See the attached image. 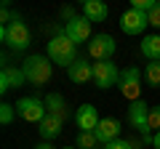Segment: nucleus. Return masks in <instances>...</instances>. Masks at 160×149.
<instances>
[{"mask_svg":"<svg viewBox=\"0 0 160 149\" xmlns=\"http://www.w3.org/2000/svg\"><path fill=\"white\" fill-rule=\"evenodd\" d=\"M46 56L51 59L53 64L64 67V69H69V67H72V64L80 59V56H78V46H75L67 35H64V29L48 40V53H46Z\"/></svg>","mask_w":160,"mask_h":149,"instance_id":"1","label":"nucleus"},{"mask_svg":"<svg viewBox=\"0 0 160 149\" xmlns=\"http://www.w3.org/2000/svg\"><path fill=\"white\" fill-rule=\"evenodd\" d=\"M22 72L24 77H27L29 85H46L48 80H51V74H53V61L48 56H43V53H32V56L24 59L22 64Z\"/></svg>","mask_w":160,"mask_h":149,"instance_id":"2","label":"nucleus"},{"mask_svg":"<svg viewBox=\"0 0 160 149\" xmlns=\"http://www.w3.org/2000/svg\"><path fill=\"white\" fill-rule=\"evenodd\" d=\"M0 40L11 51H27L32 43V35H29V27L22 22V16H16L8 27H0Z\"/></svg>","mask_w":160,"mask_h":149,"instance_id":"3","label":"nucleus"},{"mask_svg":"<svg viewBox=\"0 0 160 149\" xmlns=\"http://www.w3.org/2000/svg\"><path fill=\"white\" fill-rule=\"evenodd\" d=\"M118 88H120V96L128 99V101H142V72L136 67H126L120 72V80H118Z\"/></svg>","mask_w":160,"mask_h":149,"instance_id":"4","label":"nucleus"},{"mask_svg":"<svg viewBox=\"0 0 160 149\" xmlns=\"http://www.w3.org/2000/svg\"><path fill=\"white\" fill-rule=\"evenodd\" d=\"M16 115L27 123H38L40 125V123L46 120L48 109H46V101H40L38 96H24V99L16 101Z\"/></svg>","mask_w":160,"mask_h":149,"instance_id":"5","label":"nucleus"},{"mask_svg":"<svg viewBox=\"0 0 160 149\" xmlns=\"http://www.w3.org/2000/svg\"><path fill=\"white\" fill-rule=\"evenodd\" d=\"M128 123H131V128H136L139 133L144 136V144H152V136H149V107L147 101H133L131 107H128Z\"/></svg>","mask_w":160,"mask_h":149,"instance_id":"6","label":"nucleus"},{"mask_svg":"<svg viewBox=\"0 0 160 149\" xmlns=\"http://www.w3.org/2000/svg\"><path fill=\"white\" fill-rule=\"evenodd\" d=\"M118 80H120V69H118V64H115L112 59L93 64V85H96L99 91H107V88L118 85Z\"/></svg>","mask_w":160,"mask_h":149,"instance_id":"7","label":"nucleus"},{"mask_svg":"<svg viewBox=\"0 0 160 149\" xmlns=\"http://www.w3.org/2000/svg\"><path fill=\"white\" fill-rule=\"evenodd\" d=\"M115 37L112 35H93L91 43H88V56L96 59V61H109V59L115 56Z\"/></svg>","mask_w":160,"mask_h":149,"instance_id":"8","label":"nucleus"},{"mask_svg":"<svg viewBox=\"0 0 160 149\" xmlns=\"http://www.w3.org/2000/svg\"><path fill=\"white\" fill-rule=\"evenodd\" d=\"M64 35H67L69 40L75 43V46H80V43H91V22H88L86 16H75L69 24H64Z\"/></svg>","mask_w":160,"mask_h":149,"instance_id":"9","label":"nucleus"},{"mask_svg":"<svg viewBox=\"0 0 160 149\" xmlns=\"http://www.w3.org/2000/svg\"><path fill=\"white\" fill-rule=\"evenodd\" d=\"M147 24H149L147 13H142V11H133V8H128V11H123V16H120V29H123L126 35H131V37H136V35H142Z\"/></svg>","mask_w":160,"mask_h":149,"instance_id":"10","label":"nucleus"},{"mask_svg":"<svg viewBox=\"0 0 160 149\" xmlns=\"http://www.w3.org/2000/svg\"><path fill=\"white\" fill-rule=\"evenodd\" d=\"M99 123H102V117H99V112H96L93 104H80L78 107V112H75V125H78V131L93 133Z\"/></svg>","mask_w":160,"mask_h":149,"instance_id":"11","label":"nucleus"},{"mask_svg":"<svg viewBox=\"0 0 160 149\" xmlns=\"http://www.w3.org/2000/svg\"><path fill=\"white\" fill-rule=\"evenodd\" d=\"M120 133H123V125H120V120H115V117H102V123L96 125V131H93V136H96L99 144H112L120 138Z\"/></svg>","mask_w":160,"mask_h":149,"instance_id":"12","label":"nucleus"},{"mask_svg":"<svg viewBox=\"0 0 160 149\" xmlns=\"http://www.w3.org/2000/svg\"><path fill=\"white\" fill-rule=\"evenodd\" d=\"M27 85V77H24L22 67H3V72H0V93L6 96L8 91H13V88H22Z\"/></svg>","mask_w":160,"mask_h":149,"instance_id":"13","label":"nucleus"},{"mask_svg":"<svg viewBox=\"0 0 160 149\" xmlns=\"http://www.w3.org/2000/svg\"><path fill=\"white\" fill-rule=\"evenodd\" d=\"M67 77H69L72 83H78V85H83V83L93 80V64L88 61V59H83V56H80L78 61H75L72 67L67 69Z\"/></svg>","mask_w":160,"mask_h":149,"instance_id":"14","label":"nucleus"},{"mask_svg":"<svg viewBox=\"0 0 160 149\" xmlns=\"http://www.w3.org/2000/svg\"><path fill=\"white\" fill-rule=\"evenodd\" d=\"M46 109H48V115L59 117L62 123H64V120L69 117L67 101H64V96H62V93H48V96H46Z\"/></svg>","mask_w":160,"mask_h":149,"instance_id":"15","label":"nucleus"},{"mask_svg":"<svg viewBox=\"0 0 160 149\" xmlns=\"http://www.w3.org/2000/svg\"><path fill=\"white\" fill-rule=\"evenodd\" d=\"M83 16L88 19V22H104V19L109 16V8L104 6L102 0H86L83 3Z\"/></svg>","mask_w":160,"mask_h":149,"instance_id":"16","label":"nucleus"},{"mask_svg":"<svg viewBox=\"0 0 160 149\" xmlns=\"http://www.w3.org/2000/svg\"><path fill=\"white\" fill-rule=\"evenodd\" d=\"M62 128H64V123L59 120V117H53V115H46V120H43V123L38 125V133L43 136V141H51V138H59Z\"/></svg>","mask_w":160,"mask_h":149,"instance_id":"17","label":"nucleus"},{"mask_svg":"<svg viewBox=\"0 0 160 149\" xmlns=\"http://www.w3.org/2000/svg\"><path fill=\"white\" fill-rule=\"evenodd\" d=\"M142 53L149 59V61H160V35H144Z\"/></svg>","mask_w":160,"mask_h":149,"instance_id":"18","label":"nucleus"},{"mask_svg":"<svg viewBox=\"0 0 160 149\" xmlns=\"http://www.w3.org/2000/svg\"><path fill=\"white\" fill-rule=\"evenodd\" d=\"M144 80H147V85L160 88V61H149L144 67Z\"/></svg>","mask_w":160,"mask_h":149,"instance_id":"19","label":"nucleus"},{"mask_svg":"<svg viewBox=\"0 0 160 149\" xmlns=\"http://www.w3.org/2000/svg\"><path fill=\"white\" fill-rule=\"evenodd\" d=\"M75 147L78 149H96L99 141L93 133H86V131H78V138H75Z\"/></svg>","mask_w":160,"mask_h":149,"instance_id":"20","label":"nucleus"},{"mask_svg":"<svg viewBox=\"0 0 160 149\" xmlns=\"http://www.w3.org/2000/svg\"><path fill=\"white\" fill-rule=\"evenodd\" d=\"M13 120H16V104L3 101L0 104V123H3V125H11Z\"/></svg>","mask_w":160,"mask_h":149,"instance_id":"21","label":"nucleus"},{"mask_svg":"<svg viewBox=\"0 0 160 149\" xmlns=\"http://www.w3.org/2000/svg\"><path fill=\"white\" fill-rule=\"evenodd\" d=\"M155 3L158 0H131V8L133 11H142V13H149L155 8Z\"/></svg>","mask_w":160,"mask_h":149,"instance_id":"22","label":"nucleus"},{"mask_svg":"<svg viewBox=\"0 0 160 149\" xmlns=\"http://www.w3.org/2000/svg\"><path fill=\"white\" fill-rule=\"evenodd\" d=\"M149 131H160V107H149Z\"/></svg>","mask_w":160,"mask_h":149,"instance_id":"23","label":"nucleus"},{"mask_svg":"<svg viewBox=\"0 0 160 149\" xmlns=\"http://www.w3.org/2000/svg\"><path fill=\"white\" fill-rule=\"evenodd\" d=\"M147 19H149V24H152L155 29H160V0L155 3V8H152V11L147 13Z\"/></svg>","mask_w":160,"mask_h":149,"instance_id":"24","label":"nucleus"},{"mask_svg":"<svg viewBox=\"0 0 160 149\" xmlns=\"http://www.w3.org/2000/svg\"><path fill=\"white\" fill-rule=\"evenodd\" d=\"M104 149H133V144H131V141H126V138H118V141L107 144Z\"/></svg>","mask_w":160,"mask_h":149,"instance_id":"25","label":"nucleus"},{"mask_svg":"<svg viewBox=\"0 0 160 149\" xmlns=\"http://www.w3.org/2000/svg\"><path fill=\"white\" fill-rule=\"evenodd\" d=\"M59 16L64 19V24H69V22H72V19H75V8H72V6H64V8H62V13H59Z\"/></svg>","mask_w":160,"mask_h":149,"instance_id":"26","label":"nucleus"},{"mask_svg":"<svg viewBox=\"0 0 160 149\" xmlns=\"http://www.w3.org/2000/svg\"><path fill=\"white\" fill-rule=\"evenodd\" d=\"M35 149H56L53 144H48V141H40V144H35Z\"/></svg>","mask_w":160,"mask_h":149,"instance_id":"27","label":"nucleus"},{"mask_svg":"<svg viewBox=\"0 0 160 149\" xmlns=\"http://www.w3.org/2000/svg\"><path fill=\"white\" fill-rule=\"evenodd\" d=\"M152 147H155V149H160V131L152 136Z\"/></svg>","mask_w":160,"mask_h":149,"instance_id":"28","label":"nucleus"},{"mask_svg":"<svg viewBox=\"0 0 160 149\" xmlns=\"http://www.w3.org/2000/svg\"><path fill=\"white\" fill-rule=\"evenodd\" d=\"M62 149H78V147H62Z\"/></svg>","mask_w":160,"mask_h":149,"instance_id":"29","label":"nucleus"},{"mask_svg":"<svg viewBox=\"0 0 160 149\" xmlns=\"http://www.w3.org/2000/svg\"><path fill=\"white\" fill-rule=\"evenodd\" d=\"M96 149H99V147H96Z\"/></svg>","mask_w":160,"mask_h":149,"instance_id":"30","label":"nucleus"}]
</instances>
